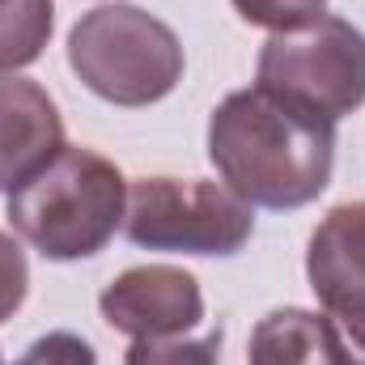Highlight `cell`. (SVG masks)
Masks as SVG:
<instances>
[{"label":"cell","mask_w":365,"mask_h":365,"mask_svg":"<svg viewBox=\"0 0 365 365\" xmlns=\"http://www.w3.org/2000/svg\"><path fill=\"white\" fill-rule=\"evenodd\" d=\"M306 276L344 365H365V200L336 204L314 225Z\"/></svg>","instance_id":"8992f818"},{"label":"cell","mask_w":365,"mask_h":365,"mask_svg":"<svg viewBox=\"0 0 365 365\" xmlns=\"http://www.w3.org/2000/svg\"><path fill=\"white\" fill-rule=\"evenodd\" d=\"M0 365H4V357H0Z\"/></svg>","instance_id":"9a60e30c"},{"label":"cell","mask_w":365,"mask_h":365,"mask_svg":"<svg viewBox=\"0 0 365 365\" xmlns=\"http://www.w3.org/2000/svg\"><path fill=\"white\" fill-rule=\"evenodd\" d=\"M247 365H344V357L323 314L284 306V310H268L255 323Z\"/></svg>","instance_id":"9c48e42d"},{"label":"cell","mask_w":365,"mask_h":365,"mask_svg":"<svg viewBox=\"0 0 365 365\" xmlns=\"http://www.w3.org/2000/svg\"><path fill=\"white\" fill-rule=\"evenodd\" d=\"M102 319L132 340H170L204 319L200 280L175 264H140L119 272L98 297Z\"/></svg>","instance_id":"52a82bcc"},{"label":"cell","mask_w":365,"mask_h":365,"mask_svg":"<svg viewBox=\"0 0 365 365\" xmlns=\"http://www.w3.org/2000/svg\"><path fill=\"white\" fill-rule=\"evenodd\" d=\"M13 365H98V357H93L90 340H81L77 331H47Z\"/></svg>","instance_id":"4fadbf2b"},{"label":"cell","mask_w":365,"mask_h":365,"mask_svg":"<svg viewBox=\"0 0 365 365\" xmlns=\"http://www.w3.org/2000/svg\"><path fill=\"white\" fill-rule=\"evenodd\" d=\"M230 4L247 26H264L272 34H289L327 17V0H230Z\"/></svg>","instance_id":"7c38bea8"},{"label":"cell","mask_w":365,"mask_h":365,"mask_svg":"<svg viewBox=\"0 0 365 365\" xmlns=\"http://www.w3.org/2000/svg\"><path fill=\"white\" fill-rule=\"evenodd\" d=\"M64 149V119L38 81L0 77V191H17Z\"/></svg>","instance_id":"ba28073f"},{"label":"cell","mask_w":365,"mask_h":365,"mask_svg":"<svg viewBox=\"0 0 365 365\" xmlns=\"http://www.w3.org/2000/svg\"><path fill=\"white\" fill-rule=\"evenodd\" d=\"M208 162L251 208H302L336 166V123L314 119L264 86L234 90L208 119Z\"/></svg>","instance_id":"6da1fadb"},{"label":"cell","mask_w":365,"mask_h":365,"mask_svg":"<svg viewBox=\"0 0 365 365\" xmlns=\"http://www.w3.org/2000/svg\"><path fill=\"white\" fill-rule=\"evenodd\" d=\"M217 353H221V331H208L200 340H182V336L136 340L123 365H217Z\"/></svg>","instance_id":"8fae6325"},{"label":"cell","mask_w":365,"mask_h":365,"mask_svg":"<svg viewBox=\"0 0 365 365\" xmlns=\"http://www.w3.org/2000/svg\"><path fill=\"white\" fill-rule=\"evenodd\" d=\"M56 30V0H0V73H17L43 56Z\"/></svg>","instance_id":"30bf717a"},{"label":"cell","mask_w":365,"mask_h":365,"mask_svg":"<svg viewBox=\"0 0 365 365\" xmlns=\"http://www.w3.org/2000/svg\"><path fill=\"white\" fill-rule=\"evenodd\" d=\"M68 68L110 106H149L182 81V43L162 17L115 0L73 26Z\"/></svg>","instance_id":"3957f363"},{"label":"cell","mask_w":365,"mask_h":365,"mask_svg":"<svg viewBox=\"0 0 365 365\" xmlns=\"http://www.w3.org/2000/svg\"><path fill=\"white\" fill-rule=\"evenodd\" d=\"M128 179L102 153L64 145L30 182L9 191V225L56 264L98 255L123 225Z\"/></svg>","instance_id":"7a4b0ae2"},{"label":"cell","mask_w":365,"mask_h":365,"mask_svg":"<svg viewBox=\"0 0 365 365\" xmlns=\"http://www.w3.org/2000/svg\"><path fill=\"white\" fill-rule=\"evenodd\" d=\"M255 86L314 119L340 123L365 102V34L331 13L302 30L272 34L259 51Z\"/></svg>","instance_id":"277c9868"},{"label":"cell","mask_w":365,"mask_h":365,"mask_svg":"<svg viewBox=\"0 0 365 365\" xmlns=\"http://www.w3.org/2000/svg\"><path fill=\"white\" fill-rule=\"evenodd\" d=\"M26 289H30V264H26V251L17 247V238H9L0 230V323L13 319L26 302Z\"/></svg>","instance_id":"5bb4252c"},{"label":"cell","mask_w":365,"mask_h":365,"mask_svg":"<svg viewBox=\"0 0 365 365\" xmlns=\"http://www.w3.org/2000/svg\"><path fill=\"white\" fill-rule=\"evenodd\" d=\"M123 234L145 251L238 255L255 234V212L225 182L153 175L128 182Z\"/></svg>","instance_id":"5b68a950"}]
</instances>
